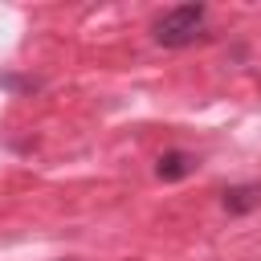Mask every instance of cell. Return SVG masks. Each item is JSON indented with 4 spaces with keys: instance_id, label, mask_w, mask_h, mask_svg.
<instances>
[{
    "instance_id": "cell-3",
    "label": "cell",
    "mask_w": 261,
    "mask_h": 261,
    "mask_svg": "<svg viewBox=\"0 0 261 261\" xmlns=\"http://www.w3.org/2000/svg\"><path fill=\"white\" fill-rule=\"evenodd\" d=\"M253 208H261V184H237V188L224 192V212L249 216Z\"/></svg>"
},
{
    "instance_id": "cell-2",
    "label": "cell",
    "mask_w": 261,
    "mask_h": 261,
    "mask_svg": "<svg viewBox=\"0 0 261 261\" xmlns=\"http://www.w3.org/2000/svg\"><path fill=\"white\" fill-rule=\"evenodd\" d=\"M192 171H196V155H188V151H163V155H159V163H155V175H159L163 184L188 179Z\"/></svg>"
},
{
    "instance_id": "cell-1",
    "label": "cell",
    "mask_w": 261,
    "mask_h": 261,
    "mask_svg": "<svg viewBox=\"0 0 261 261\" xmlns=\"http://www.w3.org/2000/svg\"><path fill=\"white\" fill-rule=\"evenodd\" d=\"M204 20H208V8H204V4H175V8H167V12L155 20L151 37H155V45H163V49H184V45H192V41L200 37Z\"/></svg>"
}]
</instances>
